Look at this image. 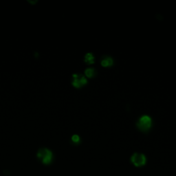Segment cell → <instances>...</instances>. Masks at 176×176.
<instances>
[{
	"instance_id": "1",
	"label": "cell",
	"mask_w": 176,
	"mask_h": 176,
	"mask_svg": "<svg viewBox=\"0 0 176 176\" xmlns=\"http://www.w3.org/2000/svg\"><path fill=\"white\" fill-rule=\"evenodd\" d=\"M151 118L149 116H143L140 118L137 123L138 128L143 132H147L151 127Z\"/></svg>"
},
{
	"instance_id": "2",
	"label": "cell",
	"mask_w": 176,
	"mask_h": 176,
	"mask_svg": "<svg viewBox=\"0 0 176 176\" xmlns=\"http://www.w3.org/2000/svg\"><path fill=\"white\" fill-rule=\"evenodd\" d=\"M37 156H38L39 158L42 160L43 163L46 164L50 163L53 159V153L47 149H41L39 151Z\"/></svg>"
},
{
	"instance_id": "3",
	"label": "cell",
	"mask_w": 176,
	"mask_h": 176,
	"mask_svg": "<svg viewBox=\"0 0 176 176\" xmlns=\"http://www.w3.org/2000/svg\"><path fill=\"white\" fill-rule=\"evenodd\" d=\"M131 161L136 166H141L146 163V157L142 153H134L131 158Z\"/></svg>"
},
{
	"instance_id": "4",
	"label": "cell",
	"mask_w": 176,
	"mask_h": 176,
	"mask_svg": "<svg viewBox=\"0 0 176 176\" xmlns=\"http://www.w3.org/2000/svg\"><path fill=\"white\" fill-rule=\"evenodd\" d=\"M86 83H87V79L85 76L81 74H73L72 85L74 87L80 88L82 86L85 85Z\"/></svg>"
},
{
	"instance_id": "5",
	"label": "cell",
	"mask_w": 176,
	"mask_h": 176,
	"mask_svg": "<svg viewBox=\"0 0 176 176\" xmlns=\"http://www.w3.org/2000/svg\"><path fill=\"white\" fill-rule=\"evenodd\" d=\"M113 64V59L111 57H105L101 61V65L103 67H110Z\"/></svg>"
},
{
	"instance_id": "6",
	"label": "cell",
	"mask_w": 176,
	"mask_h": 176,
	"mask_svg": "<svg viewBox=\"0 0 176 176\" xmlns=\"http://www.w3.org/2000/svg\"><path fill=\"white\" fill-rule=\"evenodd\" d=\"M85 61L87 64H92L94 62V57L92 55V54L88 53L85 57Z\"/></svg>"
},
{
	"instance_id": "7",
	"label": "cell",
	"mask_w": 176,
	"mask_h": 176,
	"mask_svg": "<svg viewBox=\"0 0 176 176\" xmlns=\"http://www.w3.org/2000/svg\"><path fill=\"white\" fill-rule=\"evenodd\" d=\"M86 76L88 78H92L95 76V70L93 68H88L85 72Z\"/></svg>"
},
{
	"instance_id": "8",
	"label": "cell",
	"mask_w": 176,
	"mask_h": 176,
	"mask_svg": "<svg viewBox=\"0 0 176 176\" xmlns=\"http://www.w3.org/2000/svg\"><path fill=\"white\" fill-rule=\"evenodd\" d=\"M72 141L74 143H78V142L80 141L79 136H77V135H74L72 136Z\"/></svg>"
}]
</instances>
